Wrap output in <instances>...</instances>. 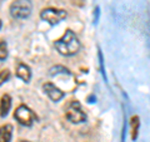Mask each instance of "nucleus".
Masks as SVG:
<instances>
[{"label":"nucleus","mask_w":150,"mask_h":142,"mask_svg":"<svg viewBox=\"0 0 150 142\" xmlns=\"http://www.w3.org/2000/svg\"><path fill=\"white\" fill-rule=\"evenodd\" d=\"M54 47L62 55L71 57L76 54L80 49V42L71 29H67L59 39L54 42Z\"/></svg>","instance_id":"f257e3e1"},{"label":"nucleus","mask_w":150,"mask_h":142,"mask_svg":"<svg viewBox=\"0 0 150 142\" xmlns=\"http://www.w3.org/2000/svg\"><path fill=\"white\" fill-rule=\"evenodd\" d=\"M33 4L30 0H14L10 5V15L14 19H26L30 16Z\"/></svg>","instance_id":"f03ea898"},{"label":"nucleus","mask_w":150,"mask_h":142,"mask_svg":"<svg viewBox=\"0 0 150 142\" xmlns=\"http://www.w3.org/2000/svg\"><path fill=\"white\" fill-rule=\"evenodd\" d=\"M65 117L71 123H81L86 121V113L83 112L80 103L78 101H73L68 105L65 110Z\"/></svg>","instance_id":"7ed1b4c3"},{"label":"nucleus","mask_w":150,"mask_h":142,"mask_svg":"<svg viewBox=\"0 0 150 142\" xmlns=\"http://www.w3.org/2000/svg\"><path fill=\"white\" fill-rule=\"evenodd\" d=\"M68 16V14L63 9H56V8H45L40 13V18L44 22L49 23L50 25H56L62 20H64Z\"/></svg>","instance_id":"20e7f679"},{"label":"nucleus","mask_w":150,"mask_h":142,"mask_svg":"<svg viewBox=\"0 0 150 142\" xmlns=\"http://www.w3.org/2000/svg\"><path fill=\"white\" fill-rule=\"evenodd\" d=\"M14 118H15L20 125L25 126V127H31L36 120V116L28 106L20 105L15 110V112H14Z\"/></svg>","instance_id":"39448f33"},{"label":"nucleus","mask_w":150,"mask_h":142,"mask_svg":"<svg viewBox=\"0 0 150 142\" xmlns=\"http://www.w3.org/2000/svg\"><path fill=\"white\" fill-rule=\"evenodd\" d=\"M43 91L53 102H59L60 99L65 97V92H63L60 88H58L55 84L50 82H46L43 84Z\"/></svg>","instance_id":"423d86ee"},{"label":"nucleus","mask_w":150,"mask_h":142,"mask_svg":"<svg viewBox=\"0 0 150 142\" xmlns=\"http://www.w3.org/2000/svg\"><path fill=\"white\" fill-rule=\"evenodd\" d=\"M16 77L20 78L23 82L29 83L31 79V69L29 68V65H26L25 63H19L16 67Z\"/></svg>","instance_id":"0eeeda50"},{"label":"nucleus","mask_w":150,"mask_h":142,"mask_svg":"<svg viewBox=\"0 0 150 142\" xmlns=\"http://www.w3.org/2000/svg\"><path fill=\"white\" fill-rule=\"evenodd\" d=\"M11 108V97L9 94H3L0 99V117H6Z\"/></svg>","instance_id":"6e6552de"},{"label":"nucleus","mask_w":150,"mask_h":142,"mask_svg":"<svg viewBox=\"0 0 150 142\" xmlns=\"http://www.w3.org/2000/svg\"><path fill=\"white\" fill-rule=\"evenodd\" d=\"M13 137V126L3 125L0 127V142H10Z\"/></svg>","instance_id":"1a4fd4ad"},{"label":"nucleus","mask_w":150,"mask_h":142,"mask_svg":"<svg viewBox=\"0 0 150 142\" xmlns=\"http://www.w3.org/2000/svg\"><path fill=\"white\" fill-rule=\"evenodd\" d=\"M139 127H140V121L138 116L131 117V140L135 141L138 138L139 135Z\"/></svg>","instance_id":"9d476101"},{"label":"nucleus","mask_w":150,"mask_h":142,"mask_svg":"<svg viewBox=\"0 0 150 142\" xmlns=\"http://www.w3.org/2000/svg\"><path fill=\"white\" fill-rule=\"evenodd\" d=\"M60 73L70 75V70L67 69V68H64V67H62V65H56V67H53V68L49 70V74H50V75H58V74H60Z\"/></svg>","instance_id":"9b49d317"},{"label":"nucleus","mask_w":150,"mask_h":142,"mask_svg":"<svg viewBox=\"0 0 150 142\" xmlns=\"http://www.w3.org/2000/svg\"><path fill=\"white\" fill-rule=\"evenodd\" d=\"M8 44L5 40H0V60H5L8 58Z\"/></svg>","instance_id":"f8f14e48"},{"label":"nucleus","mask_w":150,"mask_h":142,"mask_svg":"<svg viewBox=\"0 0 150 142\" xmlns=\"http://www.w3.org/2000/svg\"><path fill=\"white\" fill-rule=\"evenodd\" d=\"M10 77H11V74L8 69L0 70V86H3L5 82H8V80L10 79Z\"/></svg>","instance_id":"ddd939ff"},{"label":"nucleus","mask_w":150,"mask_h":142,"mask_svg":"<svg viewBox=\"0 0 150 142\" xmlns=\"http://www.w3.org/2000/svg\"><path fill=\"white\" fill-rule=\"evenodd\" d=\"M98 55H99V62H100V68H101V73H103V75H104V78H105V72H104V59H103V54H101L100 49H99V53H98Z\"/></svg>","instance_id":"4468645a"},{"label":"nucleus","mask_w":150,"mask_h":142,"mask_svg":"<svg viewBox=\"0 0 150 142\" xmlns=\"http://www.w3.org/2000/svg\"><path fill=\"white\" fill-rule=\"evenodd\" d=\"M84 1H85V0H74L73 3H74V4H78V5H80V6H81L83 4H84Z\"/></svg>","instance_id":"2eb2a0df"},{"label":"nucleus","mask_w":150,"mask_h":142,"mask_svg":"<svg viewBox=\"0 0 150 142\" xmlns=\"http://www.w3.org/2000/svg\"><path fill=\"white\" fill-rule=\"evenodd\" d=\"M20 142H30V141H20Z\"/></svg>","instance_id":"dca6fc26"},{"label":"nucleus","mask_w":150,"mask_h":142,"mask_svg":"<svg viewBox=\"0 0 150 142\" xmlns=\"http://www.w3.org/2000/svg\"><path fill=\"white\" fill-rule=\"evenodd\" d=\"M0 28H1V20H0Z\"/></svg>","instance_id":"f3484780"}]
</instances>
